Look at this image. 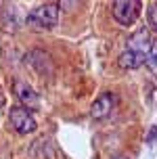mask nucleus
I'll return each instance as SVG.
<instances>
[{
    "mask_svg": "<svg viewBox=\"0 0 157 159\" xmlns=\"http://www.w3.org/2000/svg\"><path fill=\"white\" fill-rule=\"evenodd\" d=\"M25 21L30 27L34 30H50L55 27L57 21H59V4L57 2H44V4H38L34 7L27 13Z\"/></svg>",
    "mask_w": 157,
    "mask_h": 159,
    "instance_id": "f257e3e1",
    "label": "nucleus"
},
{
    "mask_svg": "<svg viewBox=\"0 0 157 159\" xmlns=\"http://www.w3.org/2000/svg\"><path fill=\"white\" fill-rule=\"evenodd\" d=\"M141 11H142V2H138V0H115L111 4L113 19L124 27H130L132 23H136L138 17H141Z\"/></svg>",
    "mask_w": 157,
    "mask_h": 159,
    "instance_id": "f03ea898",
    "label": "nucleus"
},
{
    "mask_svg": "<svg viewBox=\"0 0 157 159\" xmlns=\"http://www.w3.org/2000/svg\"><path fill=\"white\" fill-rule=\"evenodd\" d=\"M8 121H11L13 130L19 132V134H30V132H34V130L38 128V121H36L34 115H31V111H27V109L21 107V105L11 107V111H8Z\"/></svg>",
    "mask_w": 157,
    "mask_h": 159,
    "instance_id": "7ed1b4c3",
    "label": "nucleus"
},
{
    "mask_svg": "<svg viewBox=\"0 0 157 159\" xmlns=\"http://www.w3.org/2000/svg\"><path fill=\"white\" fill-rule=\"evenodd\" d=\"M13 92H15V96L19 98L21 107H25L27 111L42 109V98H40V94L27 84V82H23V80H15V82H13Z\"/></svg>",
    "mask_w": 157,
    "mask_h": 159,
    "instance_id": "20e7f679",
    "label": "nucleus"
},
{
    "mask_svg": "<svg viewBox=\"0 0 157 159\" xmlns=\"http://www.w3.org/2000/svg\"><path fill=\"white\" fill-rule=\"evenodd\" d=\"M113 105H115V96L111 92H103V94L96 96V101L90 107V117L92 119H105L109 117L111 111H113Z\"/></svg>",
    "mask_w": 157,
    "mask_h": 159,
    "instance_id": "39448f33",
    "label": "nucleus"
},
{
    "mask_svg": "<svg viewBox=\"0 0 157 159\" xmlns=\"http://www.w3.org/2000/svg\"><path fill=\"white\" fill-rule=\"evenodd\" d=\"M151 42H153V38H151L149 30H138V32H134L132 36L128 38V46L126 48L147 57V52H149V48H151Z\"/></svg>",
    "mask_w": 157,
    "mask_h": 159,
    "instance_id": "423d86ee",
    "label": "nucleus"
},
{
    "mask_svg": "<svg viewBox=\"0 0 157 159\" xmlns=\"http://www.w3.org/2000/svg\"><path fill=\"white\" fill-rule=\"evenodd\" d=\"M27 61H30V65L36 69V71H38V73H44V75L53 73V69H55L53 59H50L46 52H42V50H31L30 55H27Z\"/></svg>",
    "mask_w": 157,
    "mask_h": 159,
    "instance_id": "0eeeda50",
    "label": "nucleus"
},
{
    "mask_svg": "<svg viewBox=\"0 0 157 159\" xmlns=\"http://www.w3.org/2000/svg\"><path fill=\"white\" fill-rule=\"evenodd\" d=\"M119 65L124 67V69H138L145 65V55H138V52H134V50H128L126 48L124 52L119 55Z\"/></svg>",
    "mask_w": 157,
    "mask_h": 159,
    "instance_id": "6e6552de",
    "label": "nucleus"
},
{
    "mask_svg": "<svg viewBox=\"0 0 157 159\" xmlns=\"http://www.w3.org/2000/svg\"><path fill=\"white\" fill-rule=\"evenodd\" d=\"M145 65L149 69H153V71H157V40L151 42V48L147 52V57H145Z\"/></svg>",
    "mask_w": 157,
    "mask_h": 159,
    "instance_id": "1a4fd4ad",
    "label": "nucleus"
},
{
    "mask_svg": "<svg viewBox=\"0 0 157 159\" xmlns=\"http://www.w3.org/2000/svg\"><path fill=\"white\" fill-rule=\"evenodd\" d=\"M147 23L151 30H157V2H151L147 7Z\"/></svg>",
    "mask_w": 157,
    "mask_h": 159,
    "instance_id": "9d476101",
    "label": "nucleus"
},
{
    "mask_svg": "<svg viewBox=\"0 0 157 159\" xmlns=\"http://www.w3.org/2000/svg\"><path fill=\"white\" fill-rule=\"evenodd\" d=\"M118 159H124V157H118Z\"/></svg>",
    "mask_w": 157,
    "mask_h": 159,
    "instance_id": "9b49d317",
    "label": "nucleus"
}]
</instances>
